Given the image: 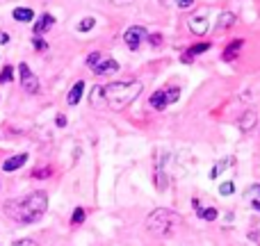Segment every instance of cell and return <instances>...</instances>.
Wrapping results in <instances>:
<instances>
[{"label": "cell", "instance_id": "cell-6", "mask_svg": "<svg viewBox=\"0 0 260 246\" xmlns=\"http://www.w3.org/2000/svg\"><path fill=\"white\" fill-rule=\"evenodd\" d=\"M18 78H21V87L25 94H37L39 91V80H37V76L25 62L18 64Z\"/></svg>", "mask_w": 260, "mask_h": 246}, {"label": "cell", "instance_id": "cell-16", "mask_svg": "<svg viewBox=\"0 0 260 246\" xmlns=\"http://www.w3.org/2000/svg\"><path fill=\"white\" fill-rule=\"evenodd\" d=\"M206 50H210V44H208V41H203V44H194L192 48H187V50L183 53V62H192L197 55L206 53Z\"/></svg>", "mask_w": 260, "mask_h": 246}, {"label": "cell", "instance_id": "cell-22", "mask_svg": "<svg viewBox=\"0 0 260 246\" xmlns=\"http://www.w3.org/2000/svg\"><path fill=\"white\" fill-rule=\"evenodd\" d=\"M233 192H235V185L231 183V180H226V183L219 185V194H221V196H231Z\"/></svg>", "mask_w": 260, "mask_h": 246}, {"label": "cell", "instance_id": "cell-32", "mask_svg": "<svg viewBox=\"0 0 260 246\" xmlns=\"http://www.w3.org/2000/svg\"><path fill=\"white\" fill-rule=\"evenodd\" d=\"M5 44H9V34L0 30V46H5Z\"/></svg>", "mask_w": 260, "mask_h": 246}, {"label": "cell", "instance_id": "cell-31", "mask_svg": "<svg viewBox=\"0 0 260 246\" xmlns=\"http://www.w3.org/2000/svg\"><path fill=\"white\" fill-rule=\"evenodd\" d=\"M55 123H57V128H64V125H67V117H64V114H57Z\"/></svg>", "mask_w": 260, "mask_h": 246}, {"label": "cell", "instance_id": "cell-18", "mask_svg": "<svg viewBox=\"0 0 260 246\" xmlns=\"http://www.w3.org/2000/svg\"><path fill=\"white\" fill-rule=\"evenodd\" d=\"M235 25V14L224 12L219 16V23H217V30H226V27H233Z\"/></svg>", "mask_w": 260, "mask_h": 246}, {"label": "cell", "instance_id": "cell-33", "mask_svg": "<svg viewBox=\"0 0 260 246\" xmlns=\"http://www.w3.org/2000/svg\"><path fill=\"white\" fill-rule=\"evenodd\" d=\"M251 203H253V210L260 212V201H251Z\"/></svg>", "mask_w": 260, "mask_h": 246}, {"label": "cell", "instance_id": "cell-4", "mask_svg": "<svg viewBox=\"0 0 260 246\" xmlns=\"http://www.w3.org/2000/svg\"><path fill=\"white\" fill-rule=\"evenodd\" d=\"M178 98H180V87H162V89H155L151 94L148 105H151L155 112H162V110H167L171 103H176Z\"/></svg>", "mask_w": 260, "mask_h": 246}, {"label": "cell", "instance_id": "cell-9", "mask_svg": "<svg viewBox=\"0 0 260 246\" xmlns=\"http://www.w3.org/2000/svg\"><path fill=\"white\" fill-rule=\"evenodd\" d=\"M258 123V114L253 112V110H244L242 114L238 117V128L242 130V132H249V130H253Z\"/></svg>", "mask_w": 260, "mask_h": 246}, {"label": "cell", "instance_id": "cell-23", "mask_svg": "<svg viewBox=\"0 0 260 246\" xmlns=\"http://www.w3.org/2000/svg\"><path fill=\"white\" fill-rule=\"evenodd\" d=\"M48 175H53V166H44V169L32 171V178H48Z\"/></svg>", "mask_w": 260, "mask_h": 246}, {"label": "cell", "instance_id": "cell-25", "mask_svg": "<svg viewBox=\"0 0 260 246\" xmlns=\"http://www.w3.org/2000/svg\"><path fill=\"white\" fill-rule=\"evenodd\" d=\"M103 57H105V55H101V53H91L89 57H87V66H91V68H94L96 64H99Z\"/></svg>", "mask_w": 260, "mask_h": 246}, {"label": "cell", "instance_id": "cell-8", "mask_svg": "<svg viewBox=\"0 0 260 246\" xmlns=\"http://www.w3.org/2000/svg\"><path fill=\"white\" fill-rule=\"evenodd\" d=\"M187 27L192 30V34L197 37H203L210 27V18H208V12H199V14H192V18L187 21Z\"/></svg>", "mask_w": 260, "mask_h": 246}, {"label": "cell", "instance_id": "cell-17", "mask_svg": "<svg viewBox=\"0 0 260 246\" xmlns=\"http://www.w3.org/2000/svg\"><path fill=\"white\" fill-rule=\"evenodd\" d=\"M12 16H14V21H18V23H30L32 18H35V12H32L30 7H16L12 12Z\"/></svg>", "mask_w": 260, "mask_h": 246}, {"label": "cell", "instance_id": "cell-3", "mask_svg": "<svg viewBox=\"0 0 260 246\" xmlns=\"http://www.w3.org/2000/svg\"><path fill=\"white\" fill-rule=\"evenodd\" d=\"M180 226H183V217L167 207H157L146 217V228L155 237H174L180 230Z\"/></svg>", "mask_w": 260, "mask_h": 246}, {"label": "cell", "instance_id": "cell-7", "mask_svg": "<svg viewBox=\"0 0 260 246\" xmlns=\"http://www.w3.org/2000/svg\"><path fill=\"white\" fill-rule=\"evenodd\" d=\"M167 160L169 155H160V160L155 162V171H153V183H155L157 192H165L169 185V175H167Z\"/></svg>", "mask_w": 260, "mask_h": 246}, {"label": "cell", "instance_id": "cell-21", "mask_svg": "<svg viewBox=\"0 0 260 246\" xmlns=\"http://www.w3.org/2000/svg\"><path fill=\"white\" fill-rule=\"evenodd\" d=\"M85 210H82V207H76V210H73V215H71V224L73 226H80L82 221H85Z\"/></svg>", "mask_w": 260, "mask_h": 246}, {"label": "cell", "instance_id": "cell-1", "mask_svg": "<svg viewBox=\"0 0 260 246\" xmlns=\"http://www.w3.org/2000/svg\"><path fill=\"white\" fill-rule=\"evenodd\" d=\"M46 207H48V196L41 189L30 192L27 196L14 198V201L5 203L7 217L14 219L16 224H35V221H39L46 215Z\"/></svg>", "mask_w": 260, "mask_h": 246}, {"label": "cell", "instance_id": "cell-15", "mask_svg": "<svg viewBox=\"0 0 260 246\" xmlns=\"http://www.w3.org/2000/svg\"><path fill=\"white\" fill-rule=\"evenodd\" d=\"M82 94H85V82L82 80H78L76 85L71 87V91H69V96H67V103L69 105H78L82 100Z\"/></svg>", "mask_w": 260, "mask_h": 246}, {"label": "cell", "instance_id": "cell-26", "mask_svg": "<svg viewBox=\"0 0 260 246\" xmlns=\"http://www.w3.org/2000/svg\"><path fill=\"white\" fill-rule=\"evenodd\" d=\"M247 198H251V201H260V185H253V187L249 189Z\"/></svg>", "mask_w": 260, "mask_h": 246}, {"label": "cell", "instance_id": "cell-11", "mask_svg": "<svg viewBox=\"0 0 260 246\" xmlns=\"http://www.w3.org/2000/svg\"><path fill=\"white\" fill-rule=\"evenodd\" d=\"M55 25V16L53 14H41L39 18L35 21V37H41V34H46V32L50 30V27Z\"/></svg>", "mask_w": 260, "mask_h": 246}, {"label": "cell", "instance_id": "cell-28", "mask_svg": "<svg viewBox=\"0 0 260 246\" xmlns=\"http://www.w3.org/2000/svg\"><path fill=\"white\" fill-rule=\"evenodd\" d=\"M176 5H178V9H189L194 7V0H176Z\"/></svg>", "mask_w": 260, "mask_h": 246}, {"label": "cell", "instance_id": "cell-13", "mask_svg": "<svg viewBox=\"0 0 260 246\" xmlns=\"http://www.w3.org/2000/svg\"><path fill=\"white\" fill-rule=\"evenodd\" d=\"M242 46H244L242 39H233V41H231V44L224 48V55H221V57H224L226 62H233V59H238V55H240V50H242Z\"/></svg>", "mask_w": 260, "mask_h": 246}, {"label": "cell", "instance_id": "cell-27", "mask_svg": "<svg viewBox=\"0 0 260 246\" xmlns=\"http://www.w3.org/2000/svg\"><path fill=\"white\" fill-rule=\"evenodd\" d=\"M32 44H35V48H37V50H46V48H48V44H46V41L41 39V37H35V39H32Z\"/></svg>", "mask_w": 260, "mask_h": 246}, {"label": "cell", "instance_id": "cell-30", "mask_svg": "<svg viewBox=\"0 0 260 246\" xmlns=\"http://www.w3.org/2000/svg\"><path fill=\"white\" fill-rule=\"evenodd\" d=\"M12 246H37L32 239H18V242H14Z\"/></svg>", "mask_w": 260, "mask_h": 246}, {"label": "cell", "instance_id": "cell-20", "mask_svg": "<svg viewBox=\"0 0 260 246\" xmlns=\"http://www.w3.org/2000/svg\"><path fill=\"white\" fill-rule=\"evenodd\" d=\"M96 25V18H91V16H87V18H82L80 23H78V30L80 32H89L91 27Z\"/></svg>", "mask_w": 260, "mask_h": 246}, {"label": "cell", "instance_id": "cell-24", "mask_svg": "<svg viewBox=\"0 0 260 246\" xmlns=\"http://www.w3.org/2000/svg\"><path fill=\"white\" fill-rule=\"evenodd\" d=\"M12 78H14V68L7 64V66L0 71V82H12Z\"/></svg>", "mask_w": 260, "mask_h": 246}, {"label": "cell", "instance_id": "cell-29", "mask_svg": "<svg viewBox=\"0 0 260 246\" xmlns=\"http://www.w3.org/2000/svg\"><path fill=\"white\" fill-rule=\"evenodd\" d=\"M148 39V44L151 46H160L162 44V34H151V37H146Z\"/></svg>", "mask_w": 260, "mask_h": 246}, {"label": "cell", "instance_id": "cell-12", "mask_svg": "<svg viewBox=\"0 0 260 246\" xmlns=\"http://www.w3.org/2000/svg\"><path fill=\"white\" fill-rule=\"evenodd\" d=\"M27 162V153H18V155H12L7 157V160L3 162V171H7V173H12V171H18L23 164Z\"/></svg>", "mask_w": 260, "mask_h": 246}, {"label": "cell", "instance_id": "cell-19", "mask_svg": "<svg viewBox=\"0 0 260 246\" xmlns=\"http://www.w3.org/2000/svg\"><path fill=\"white\" fill-rule=\"evenodd\" d=\"M231 164H233V157H229V160H221V162H219V164H217V166H215V169H212V171H210V178H212V180H215V178H217V175H219V173H221V171H226V169H229V166H231Z\"/></svg>", "mask_w": 260, "mask_h": 246}, {"label": "cell", "instance_id": "cell-5", "mask_svg": "<svg viewBox=\"0 0 260 246\" xmlns=\"http://www.w3.org/2000/svg\"><path fill=\"white\" fill-rule=\"evenodd\" d=\"M146 27L144 25H130L126 32H123V44H126L128 50H137L139 46L146 41Z\"/></svg>", "mask_w": 260, "mask_h": 246}, {"label": "cell", "instance_id": "cell-14", "mask_svg": "<svg viewBox=\"0 0 260 246\" xmlns=\"http://www.w3.org/2000/svg\"><path fill=\"white\" fill-rule=\"evenodd\" d=\"M192 205H194V210H197V215L201 217L203 221H215V219H217V210H215V207H203L199 198H194V201H192Z\"/></svg>", "mask_w": 260, "mask_h": 246}, {"label": "cell", "instance_id": "cell-10", "mask_svg": "<svg viewBox=\"0 0 260 246\" xmlns=\"http://www.w3.org/2000/svg\"><path fill=\"white\" fill-rule=\"evenodd\" d=\"M117 71H119V62H117V59H112V57H103L94 66L96 76H110V73H117Z\"/></svg>", "mask_w": 260, "mask_h": 246}, {"label": "cell", "instance_id": "cell-2", "mask_svg": "<svg viewBox=\"0 0 260 246\" xmlns=\"http://www.w3.org/2000/svg\"><path fill=\"white\" fill-rule=\"evenodd\" d=\"M142 82L139 80H119V82H110L103 87V100L108 103L110 110L114 112H121L126 110L133 100L139 98L142 94Z\"/></svg>", "mask_w": 260, "mask_h": 246}]
</instances>
